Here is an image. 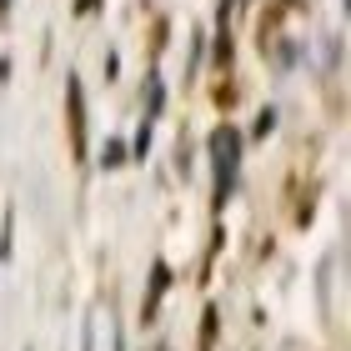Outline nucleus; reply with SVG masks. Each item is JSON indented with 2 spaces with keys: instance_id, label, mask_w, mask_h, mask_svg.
Returning a JSON list of instances; mask_svg holds the SVG:
<instances>
[{
  "instance_id": "f257e3e1",
  "label": "nucleus",
  "mask_w": 351,
  "mask_h": 351,
  "mask_svg": "<svg viewBox=\"0 0 351 351\" xmlns=\"http://www.w3.org/2000/svg\"><path fill=\"white\" fill-rule=\"evenodd\" d=\"M236 146H241V141H236V131H216V136H211V151H216V191H221V196H226V191H231V171H236Z\"/></svg>"
},
{
  "instance_id": "f03ea898",
  "label": "nucleus",
  "mask_w": 351,
  "mask_h": 351,
  "mask_svg": "<svg viewBox=\"0 0 351 351\" xmlns=\"http://www.w3.org/2000/svg\"><path fill=\"white\" fill-rule=\"evenodd\" d=\"M125 161V146L121 141H106V151H101V166H121Z\"/></svg>"
}]
</instances>
